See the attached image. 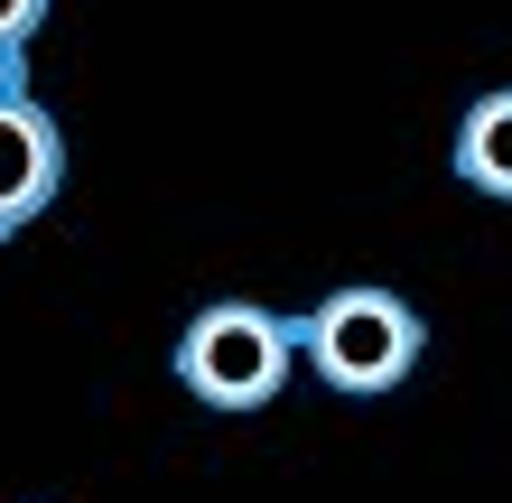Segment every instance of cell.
I'll return each mask as SVG.
<instances>
[{"label": "cell", "mask_w": 512, "mask_h": 503, "mask_svg": "<svg viewBox=\"0 0 512 503\" xmlns=\"http://www.w3.org/2000/svg\"><path fill=\"white\" fill-rule=\"evenodd\" d=\"M419 354H429L419 308L401 299V289H373V280L326 289V299L298 317V364H308L326 392H345V401H382V392H401Z\"/></svg>", "instance_id": "obj_1"}, {"label": "cell", "mask_w": 512, "mask_h": 503, "mask_svg": "<svg viewBox=\"0 0 512 503\" xmlns=\"http://www.w3.org/2000/svg\"><path fill=\"white\" fill-rule=\"evenodd\" d=\"M298 373V327L280 308L261 299H215L187 317V336H177V382H187V401L224 410V420H243V410H270L289 392Z\"/></svg>", "instance_id": "obj_2"}, {"label": "cell", "mask_w": 512, "mask_h": 503, "mask_svg": "<svg viewBox=\"0 0 512 503\" xmlns=\"http://www.w3.org/2000/svg\"><path fill=\"white\" fill-rule=\"evenodd\" d=\"M56 187H66V131L19 75H0V243L38 224Z\"/></svg>", "instance_id": "obj_3"}, {"label": "cell", "mask_w": 512, "mask_h": 503, "mask_svg": "<svg viewBox=\"0 0 512 503\" xmlns=\"http://www.w3.org/2000/svg\"><path fill=\"white\" fill-rule=\"evenodd\" d=\"M447 168H457L475 196L512 205V84H494V94H475L457 112V159H447Z\"/></svg>", "instance_id": "obj_4"}, {"label": "cell", "mask_w": 512, "mask_h": 503, "mask_svg": "<svg viewBox=\"0 0 512 503\" xmlns=\"http://www.w3.org/2000/svg\"><path fill=\"white\" fill-rule=\"evenodd\" d=\"M38 19H47V0H0V75L28 56V38H38Z\"/></svg>", "instance_id": "obj_5"}]
</instances>
